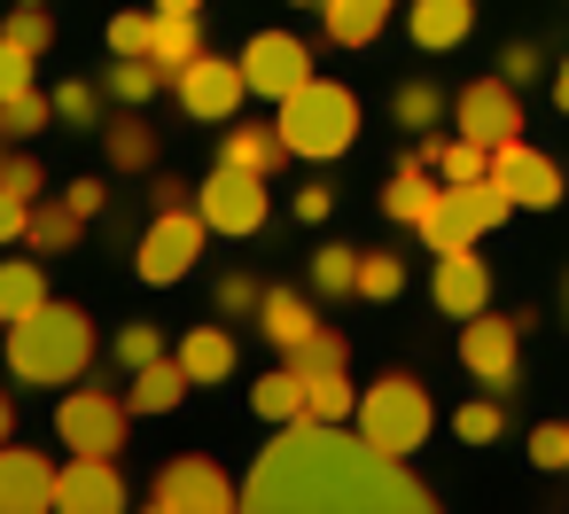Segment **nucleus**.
<instances>
[{"label": "nucleus", "mask_w": 569, "mask_h": 514, "mask_svg": "<svg viewBox=\"0 0 569 514\" xmlns=\"http://www.w3.org/2000/svg\"><path fill=\"white\" fill-rule=\"evenodd\" d=\"M242 506L250 514H429V483L375 452L359 429L343 421H281V436L250 460V483H242Z\"/></svg>", "instance_id": "nucleus-1"}, {"label": "nucleus", "mask_w": 569, "mask_h": 514, "mask_svg": "<svg viewBox=\"0 0 569 514\" xmlns=\"http://www.w3.org/2000/svg\"><path fill=\"white\" fill-rule=\"evenodd\" d=\"M63 203H71L79 219H102V211H110V188H102V180H63Z\"/></svg>", "instance_id": "nucleus-48"}, {"label": "nucleus", "mask_w": 569, "mask_h": 514, "mask_svg": "<svg viewBox=\"0 0 569 514\" xmlns=\"http://www.w3.org/2000/svg\"><path fill=\"white\" fill-rule=\"evenodd\" d=\"M196 211H203V226H211V234H234V242L266 234V219H273V203H266V172L211 164V172H203V188H196Z\"/></svg>", "instance_id": "nucleus-7"}, {"label": "nucleus", "mask_w": 569, "mask_h": 514, "mask_svg": "<svg viewBox=\"0 0 569 514\" xmlns=\"http://www.w3.org/2000/svg\"><path fill=\"white\" fill-rule=\"evenodd\" d=\"M546 63H538V48L530 40H507V56H499V79H515V87H530Z\"/></svg>", "instance_id": "nucleus-47"}, {"label": "nucleus", "mask_w": 569, "mask_h": 514, "mask_svg": "<svg viewBox=\"0 0 569 514\" xmlns=\"http://www.w3.org/2000/svg\"><path fill=\"white\" fill-rule=\"evenodd\" d=\"M312 327H320L312 289H266V296H258V335H266L273 351H297Z\"/></svg>", "instance_id": "nucleus-20"}, {"label": "nucleus", "mask_w": 569, "mask_h": 514, "mask_svg": "<svg viewBox=\"0 0 569 514\" xmlns=\"http://www.w3.org/2000/svg\"><path fill=\"white\" fill-rule=\"evenodd\" d=\"M234 63H242V87H250L258 102H289V94L312 79V48H305L297 32H250V48H242Z\"/></svg>", "instance_id": "nucleus-11"}, {"label": "nucleus", "mask_w": 569, "mask_h": 514, "mask_svg": "<svg viewBox=\"0 0 569 514\" xmlns=\"http://www.w3.org/2000/svg\"><path fill=\"white\" fill-rule=\"evenodd\" d=\"M281 359H289L297 374H320V366H351V343H343L336 327H312V335H305L297 351H281Z\"/></svg>", "instance_id": "nucleus-38"}, {"label": "nucleus", "mask_w": 569, "mask_h": 514, "mask_svg": "<svg viewBox=\"0 0 569 514\" xmlns=\"http://www.w3.org/2000/svg\"><path fill=\"white\" fill-rule=\"evenodd\" d=\"M102 149H110L118 172H149V164H157V125H149L141 110H118V118L102 125Z\"/></svg>", "instance_id": "nucleus-25"}, {"label": "nucleus", "mask_w": 569, "mask_h": 514, "mask_svg": "<svg viewBox=\"0 0 569 514\" xmlns=\"http://www.w3.org/2000/svg\"><path fill=\"white\" fill-rule=\"evenodd\" d=\"M507 195L491 188V180H460V188H437V203H429V219L413 226L429 250H476L491 226H507Z\"/></svg>", "instance_id": "nucleus-5"}, {"label": "nucleus", "mask_w": 569, "mask_h": 514, "mask_svg": "<svg viewBox=\"0 0 569 514\" xmlns=\"http://www.w3.org/2000/svg\"><path fill=\"white\" fill-rule=\"evenodd\" d=\"M157 351H164V335H157L149 320H126V327H118V359H126V374H133V366H149Z\"/></svg>", "instance_id": "nucleus-45"}, {"label": "nucleus", "mask_w": 569, "mask_h": 514, "mask_svg": "<svg viewBox=\"0 0 569 514\" xmlns=\"http://www.w3.org/2000/svg\"><path fill=\"white\" fill-rule=\"evenodd\" d=\"M499 429H507V413H499L491 397H468V405L452 413V436H460V444H499Z\"/></svg>", "instance_id": "nucleus-40"}, {"label": "nucleus", "mask_w": 569, "mask_h": 514, "mask_svg": "<svg viewBox=\"0 0 569 514\" xmlns=\"http://www.w3.org/2000/svg\"><path fill=\"white\" fill-rule=\"evenodd\" d=\"M172 359H180L188 390H211V382H227V374H234V335H227V320H211V327H188V335L172 343Z\"/></svg>", "instance_id": "nucleus-19"}, {"label": "nucleus", "mask_w": 569, "mask_h": 514, "mask_svg": "<svg viewBox=\"0 0 569 514\" xmlns=\"http://www.w3.org/2000/svg\"><path fill=\"white\" fill-rule=\"evenodd\" d=\"M390 110H398V125H406V133H429V125H437V118H445V110H452V94H437V87H429V79H406V87H398V102H390Z\"/></svg>", "instance_id": "nucleus-35"}, {"label": "nucleus", "mask_w": 569, "mask_h": 514, "mask_svg": "<svg viewBox=\"0 0 569 514\" xmlns=\"http://www.w3.org/2000/svg\"><path fill=\"white\" fill-rule=\"evenodd\" d=\"M40 9H48V0H40Z\"/></svg>", "instance_id": "nucleus-57"}, {"label": "nucleus", "mask_w": 569, "mask_h": 514, "mask_svg": "<svg viewBox=\"0 0 569 514\" xmlns=\"http://www.w3.org/2000/svg\"><path fill=\"white\" fill-rule=\"evenodd\" d=\"M359 289V250L351 242H320L312 250V296H351Z\"/></svg>", "instance_id": "nucleus-33"}, {"label": "nucleus", "mask_w": 569, "mask_h": 514, "mask_svg": "<svg viewBox=\"0 0 569 514\" xmlns=\"http://www.w3.org/2000/svg\"><path fill=\"white\" fill-rule=\"evenodd\" d=\"M351 405H359L351 374L343 366H320V374H305V413L297 421H351Z\"/></svg>", "instance_id": "nucleus-31"}, {"label": "nucleus", "mask_w": 569, "mask_h": 514, "mask_svg": "<svg viewBox=\"0 0 569 514\" xmlns=\"http://www.w3.org/2000/svg\"><path fill=\"white\" fill-rule=\"evenodd\" d=\"M188 397V374H180V359L172 351H157L149 366H133V382H126V405H133V421L141 413H172Z\"/></svg>", "instance_id": "nucleus-23"}, {"label": "nucleus", "mask_w": 569, "mask_h": 514, "mask_svg": "<svg viewBox=\"0 0 569 514\" xmlns=\"http://www.w3.org/2000/svg\"><path fill=\"white\" fill-rule=\"evenodd\" d=\"M561 312H569V273H561Z\"/></svg>", "instance_id": "nucleus-55"}, {"label": "nucleus", "mask_w": 569, "mask_h": 514, "mask_svg": "<svg viewBox=\"0 0 569 514\" xmlns=\"http://www.w3.org/2000/svg\"><path fill=\"white\" fill-rule=\"evenodd\" d=\"M157 17H203V0H157Z\"/></svg>", "instance_id": "nucleus-53"}, {"label": "nucleus", "mask_w": 569, "mask_h": 514, "mask_svg": "<svg viewBox=\"0 0 569 514\" xmlns=\"http://www.w3.org/2000/svg\"><path fill=\"white\" fill-rule=\"evenodd\" d=\"M289 9H320V0H289Z\"/></svg>", "instance_id": "nucleus-56"}, {"label": "nucleus", "mask_w": 569, "mask_h": 514, "mask_svg": "<svg viewBox=\"0 0 569 514\" xmlns=\"http://www.w3.org/2000/svg\"><path fill=\"white\" fill-rule=\"evenodd\" d=\"M351 429H359L375 452L413 460V452L429 444V429H437V405H429V390H421L413 374H375V382L359 390V405H351Z\"/></svg>", "instance_id": "nucleus-4"}, {"label": "nucleus", "mask_w": 569, "mask_h": 514, "mask_svg": "<svg viewBox=\"0 0 569 514\" xmlns=\"http://www.w3.org/2000/svg\"><path fill=\"white\" fill-rule=\"evenodd\" d=\"M48 102H56V118H63V125H94V102H102V94H94L87 79H63Z\"/></svg>", "instance_id": "nucleus-44"}, {"label": "nucleus", "mask_w": 569, "mask_h": 514, "mask_svg": "<svg viewBox=\"0 0 569 514\" xmlns=\"http://www.w3.org/2000/svg\"><path fill=\"white\" fill-rule=\"evenodd\" d=\"M437 188H445V180H437L421 157H406V164L390 172V188H382V211H390L398 226H421V219H429V203H437Z\"/></svg>", "instance_id": "nucleus-24"}, {"label": "nucleus", "mask_w": 569, "mask_h": 514, "mask_svg": "<svg viewBox=\"0 0 569 514\" xmlns=\"http://www.w3.org/2000/svg\"><path fill=\"white\" fill-rule=\"evenodd\" d=\"M553 110L569 118V63H553Z\"/></svg>", "instance_id": "nucleus-52"}, {"label": "nucleus", "mask_w": 569, "mask_h": 514, "mask_svg": "<svg viewBox=\"0 0 569 514\" xmlns=\"http://www.w3.org/2000/svg\"><path fill=\"white\" fill-rule=\"evenodd\" d=\"M24 242H32L40 258H56V250H79V242H87V219H79L63 195H40V203H24Z\"/></svg>", "instance_id": "nucleus-22"}, {"label": "nucleus", "mask_w": 569, "mask_h": 514, "mask_svg": "<svg viewBox=\"0 0 569 514\" xmlns=\"http://www.w3.org/2000/svg\"><path fill=\"white\" fill-rule=\"evenodd\" d=\"M203 56V17H157V32H149V63L172 79V71H188Z\"/></svg>", "instance_id": "nucleus-27"}, {"label": "nucleus", "mask_w": 569, "mask_h": 514, "mask_svg": "<svg viewBox=\"0 0 569 514\" xmlns=\"http://www.w3.org/2000/svg\"><path fill=\"white\" fill-rule=\"evenodd\" d=\"M0 343H9V374L32 382V390H71L94 366V320L79 304H63V296H48L24 320H9Z\"/></svg>", "instance_id": "nucleus-2"}, {"label": "nucleus", "mask_w": 569, "mask_h": 514, "mask_svg": "<svg viewBox=\"0 0 569 514\" xmlns=\"http://www.w3.org/2000/svg\"><path fill=\"white\" fill-rule=\"evenodd\" d=\"M398 0H320V24H328V48H375V32L390 24Z\"/></svg>", "instance_id": "nucleus-21"}, {"label": "nucleus", "mask_w": 569, "mask_h": 514, "mask_svg": "<svg viewBox=\"0 0 569 514\" xmlns=\"http://www.w3.org/2000/svg\"><path fill=\"white\" fill-rule=\"evenodd\" d=\"M530 460H538L546 475H569V421H538V429H530Z\"/></svg>", "instance_id": "nucleus-41"}, {"label": "nucleus", "mask_w": 569, "mask_h": 514, "mask_svg": "<svg viewBox=\"0 0 569 514\" xmlns=\"http://www.w3.org/2000/svg\"><path fill=\"white\" fill-rule=\"evenodd\" d=\"M56 506L63 514H118L126 506V475L110 452H71L56 467Z\"/></svg>", "instance_id": "nucleus-15"}, {"label": "nucleus", "mask_w": 569, "mask_h": 514, "mask_svg": "<svg viewBox=\"0 0 569 514\" xmlns=\"http://www.w3.org/2000/svg\"><path fill=\"white\" fill-rule=\"evenodd\" d=\"M9 429H17V397L0 390V444H9Z\"/></svg>", "instance_id": "nucleus-54"}, {"label": "nucleus", "mask_w": 569, "mask_h": 514, "mask_svg": "<svg viewBox=\"0 0 569 514\" xmlns=\"http://www.w3.org/2000/svg\"><path fill=\"white\" fill-rule=\"evenodd\" d=\"M429 296H437V312H445V320L483 312V304H491V273H483V258H476V250H437Z\"/></svg>", "instance_id": "nucleus-17"}, {"label": "nucleus", "mask_w": 569, "mask_h": 514, "mask_svg": "<svg viewBox=\"0 0 569 514\" xmlns=\"http://www.w3.org/2000/svg\"><path fill=\"white\" fill-rule=\"evenodd\" d=\"M9 242H24V203L0 195V250H9Z\"/></svg>", "instance_id": "nucleus-51"}, {"label": "nucleus", "mask_w": 569, "mask_h": 514, "mask_svg": "<svg viewBox=\"0 0 569 514\" xmlns=\"http://www.w3.org/2000/svg\"><path fill=\"white\" fill-rule=\"evenodd\" d=\"M40 125H56V102H48L40 87H24V94L0 102V133H9V141H32Z\"/></svg>", "instance_id": "nucleus-36"}, {"label": "nucleus", "mask_w": 569, "mask_h": 514, "mask_svg": "<svg viewBox=\"0 0 569 514\" xmlns=\"http://www.w3.org/2000/svg\"><path fill=\"white\" fill-rule=\"evenodd\" d=\"M452 125H460V141H476V149L522 141V87H515V79H499V71L468 79V87L452 94Z\"/></svg>", "instance_id": "nucleus-9"}, {"label": "nucleus", "mask_w": 569, "mask_h": 514, "mask_svg": "<svg viewBox=\"0 0 569 514\" xmlns=\"http://www.w3.org/2000/svg\"><path fill=\"white\" fill-rule=\"evenodd\" d=\"M126 429H133V405L126 397H110V390H63V405H56V436H63V452H126Z\"/></svg>", "instance_id": "nucleus-10"}, {"label": "nucleus", "mask_w": 569, "mask_h": 514, "mask_svg": "<svg viewBox=\"0 0 569 514\" xmlns=\"http://www.w3.org/2000/svg\"><path fill=\"white\" fill-rule=\"evenodd\" d=\"M211 296H219V320H258V296H266V289H258L250 273H227Z\"/></svg>", "instance_id": "nucleus-43"}, {"label": "nucleus", "mask_w": 569, "mask_h": 514, "mask_svg": "<svg viewBox=\"0 0 569 514\" xmlns=\"http://www.w3.org/2000/svg\"><path fill=\"white\" fill-rule=\"evenodd\" d=\"M164 87H172V102H180L196 125H227V118L242 110V94H250V87H242V63H227V56H196V63L172 71Z\"/></svg>", "instance_id": "nucleus-13"}, {"label": "nucleus", "mask_w": 569, "mask_h": 514, "mask_svg": "<svg viewBox=\"0 0 569 514\" xmlns=\"http://www.w3.org/2000/svg\"><path fill=\"white\" fill-rule=\"evenodd\" d=\"M149 32H157V17H141V9H126V17H110V56H149Z\"/></svg>", "instance_id": "nucleus-42"}, {"label": "nucleus", "mask_w": 569, "mask_h": 514, "mask_svg": "<svg viewBox=\"0 0 569 514\" xmlns=\"http://www.w3.org/2000/svg\"><path fill=\"white\" fill-rule=\"evenodd\" d=\"M273 133L297 164H336L359 141V94L343 79H305L289 102H273Z\"/></svg>", "instance_id": "nucleus-3"}, {"label": "nucleus", "mask_w": 569, "mask_h": 514, "mask_svg": "<svg viewBox=\"0 0 569 514\" xmlns=\"http://www.w3.org/2000/svg\"><path fill=\"white\" fill-rule=\"evenodd\" d=\"M149 506L157 514H234L242 506V483L219 460L188 452V460H164V475L149 483Z\"/></svg>", "instance_id": "nucleus-8"}, {"label": "nucleus", "mask_w": 569, "mask_h": 514, "mask_svg": "<svg viewBox=\"0 0 569 514\" xmlns=\"http://www.w3.org/2000/svg\"><path fill=\"white\" fill-rule=\"evenodd\" d=\"M0 195H9V203H40V195H48V164H40L32 149L0 157Z\"/></svg>", "instance_id": "nucleus-37"}, {"label": "nucleus", "mask_w": 569, "mask_h": 514, "mask_svg": "<svg viewBox=\"0 0 569 514\" xmlns=\"http://www.w3.org/2000/svg\"><path fill=\"white\" fill-rule=\"evenodd\" d=\"M328 211H336V195H328L320 180H312V188H297V219H305V226H320Z\"/></svg>", "instance_id": "nucleus-49"}, {"label": "nucleus", "mask_w": 569, "mask_h": 514, "mask_svg": "<svg viewBox=\"0 0 569 514\" xmlns=\"http://www.w3.org/2000/svg\"><path fill=\"white\" fill-rule=\"evenodd\" d=\"M157 87H164V71H157L149 56H110V79H102V94H110L118 110H141Z\"/></svg>", "instance_id": "nucleus-32"}, {"label": "nucleus", "mask_w": 569, "mask_h": 514, "mask_svg": "<svg viewBox=\"0 0 569 514\" xmlns=\"http://www.w3.org/2000/svg\"><path fill=\"white\" fill-rule=\"evenodd\" d=\"M0 40H17L24 56H48L56 24H48V9H40V0H17V17H0Z\"/></svg>", "instance_id": "nucleus-39"}, {"label": "nucleus", "mask_w": 569, "mask_h": 514, "mask_svg": "<svg viewBox=\"0 0 569 514\" xmlns=\"http://www.w3.org/2000/svg\"><path fill=\"white\" fill-rule=\"evenodd\" d=\"M491 188H499L515 211H553V203L569 195L561 164H553L546 149H530V141H499V149H491Z\"/></svg>", "instance_id": "nucleus-12"}, {"label": "nucleus", "mask_w": 569, "mask_h": 514, "mask_svg": "<svg viewBox=\"0 0 569 514\" xmlns=\"http://www.w3.org/2000/svg\"><path fill=\"white\" fill-rule=\"evenodd\" d=\"M476 32V0H406V40L421 56H452Z\"/></svg>", "instance_id": "nucleus-18"}, {"label": "nucleus", "mask_w": 569, "mask_h": 514, "mask_svg": "<svg viewBox=\"0 0 569 514\" xmlns=\"http://www.w3.org/2000/svg\"><path fill=\"white\" fill-rule=\"evenodd\" d=\"M398 289H406V258H398V250H359V289H351V296L390 304Z\"/></svg>", "instance_id": "nucleus-34"}, {"label": "nucleus", "mask_w": 569, "mask_h": 514, "mask_svg": "<svg viewBox=\"0 0 569 514\" xmlns=\"http://www.w3.org/2000/svg\"><path fill=\"white\" fill-rule=\"evenodd\" d=\"M250 413H258V421H273V429H281V421H297V413H305V374H297L289 359H281L273 374H258V382H250Z\"/></svg>", "instance_id": "nucleus-29"}, {"label": "nucleus", "mask_w": 569, "mask_h": 514, "mask_svg": "<svg viewBox=\"0 0 569 514\" xmlns=\"http://www.w3.org/2000/svg\"><path fill=\"white\" fill-rule=\"evenodd\" d=\"M149 203H157V211H180V203H188V180H172V172H157V188H149Z\"/></svg>", "instance_id": "nucleus-50"}, {"label": "nucleus", "mask_w": 569, "mask_h": 514, "mask_svg": "<svg viewBox=\"0 0 569 514\" xmlns=\"http://www.w3.org/2000/svg\"><path fill=\"white\" fill-rule=\"evenodd\" d=\"M413 157H421L445 188H460V180H491V149H476V141H460V133H452V141H437V133H429Z\"/></svg>", "instance_id": "nucleus-26"}, {"label": "nucleus", "mask_w": 569, "mask_h": 514, "mask_svg": "<svg viewBox=\"0 0 569 514\" xmlns=\"http://www.w3.org/2000/svg\"><path fill=\"white\" fill-rule=\"evenodd\" d=\"M32 63H40V56H24L17 40H0V102H9V94H24V87H32Z\"/></svg>", "instance_id": "nucleus-46"}, {"label": "nucleus", "mask_w": 569, "mask_h": 514, "mask_svg": "<svg viewBox=\"0 0 569 514\" xmlns=\"http://www.w3.org/2000/svg\"><path fill=\"white\" fill-rule=\"evenodd\" d=\"M203 242H211V226H203V211H196V203L157 211V219H149V234H141V250H133V273H141L149 289H172V281H188V273L203 265Z\"/></svg>", "instance_id": "nucleus-6"}, {"label": "nucleus", "mask_w": 569, "mask_h": 514, "mask_svg": "<svg viewBox=\"0 0 569 514\" xmlns=\"http://www.w3.org/2000/svg\"><path fill=\"white\" fill-rule=\"evenodd\" d=\"M281 133L273 125H234L227 118V141H219V164H242V172H281Z\"/></svg>", "instance_id": "nucleus-28"}, {"label": "nucleus", "mask_w": 569, "mask_h": 514, "mask_svg": "<svg viewBox=\"0 0 569 514\" xmlns=\"http://www.w3.org/2000/svg\"><path fill=\"white\" fill-rule=\"evenodd\" d=\"M32 304H48V273L32 258H0V327L24 320Z\"/></svg>", "instance_id": "nucleus-30"}, {"label": "nucleus", "mask_w": 569, "mask_h": 514, "mask_svg": "<svg viewBox=\"0 0 569 514\" xmlns=\"http://www.w3.org/2000/svg\"><path fill=\"white\" fill-rule=\"evenodd\" d=\"M515 343H522V327H515V320H499L491 304L460 320V366H468L483 390H507V382H515V366H522V351H515Z\"/></svg>", "instance_id": "nucleus-14"}, {"label": "nucleus", "mask_w": 569, "mask_h": 514, "mask_svg": "<svg viewBox=\"0 0 569 514\" xmlns=\"http://www.w3.org/2000/svg\"><path fill=\"white\" fill-rule=\"evenodd\" d=\"M56 506V460L32 444H0V514H48Z\"/></svg>", "instance_id": "nucleus-16"}]
</instances>
